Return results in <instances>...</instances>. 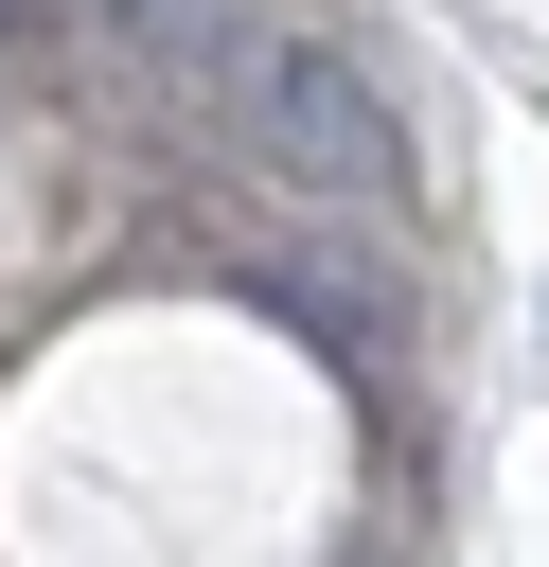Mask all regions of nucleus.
Masks as SVG:
<instances>
[{
    "mask_svg": "<svg viewBox=\"0 0 549 567\" xmlns=\"http://www.w3.org/2000/svg\"><path fill=\"white\" fill-rule=\"evenodd\" d=\"M230 142H248L283 195H319V213H390V195H407L390 71H372L354 35H319V18H248V53H230Z\"/></svg>",
    "mask_w": 549,
    "mask_h": 567,
    "instance_id": "obj_1",
    "label": "nucleus"
},
{
    "mask_svg": "<svg viewBox=\"0 0 549 567\" xmlns=\"http://www.w3.org/2000/svg\"><path fill=\"white\" fill-rule=\"evenodd\" d=\"M106 35H142V53H248V0H106Z\"/></svg>",
    "mask_w": 549,
    "mask_h": 567,
    "instance_id": "obj_2",
    "label": "nucleus"
}]
</instances>
